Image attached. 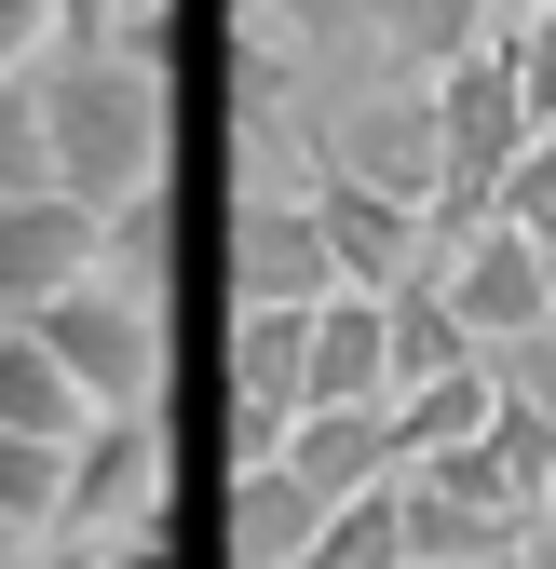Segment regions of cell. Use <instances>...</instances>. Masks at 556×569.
Listing matches in <instances>:
<instances>
[{"mask_svg": "<svg viewBox=\"0 0 556 569\" xmlns=\"http://www.w3.org/2000/svg\"><path fill=\"white\" fill-rule=\"evenodd\" d=\"M28 82H41V136H54V190L68 203L122 218V203L163 190V163H177V82L150 54L96 41V54H41Z\"/></svg>", "mask_w": 556, "mask_h": 569, "instance_id": "obj_1", "label": "cell"}, {"mask_svg": "<svg viewBox=\"0 0 556 569\" xmlns=\"http://www.w3.org/2000/svg\"><path fill=\"white\" fill-rule=\"evenodd\" d=\"M28 339L68 367V393H82L96 420H122V407L163 393V299H150V284H122V271H82L68 299H41Z\"/></svg>", "mask_w": 556, "mask_h": 569, "instance_id": "obj_2", "label": "cell"}, {"mask_svg": "<svg viewBox=\"0 0 556 569\" xmlns=\"http://www.w3.org/2000/svg\"><path fill=\"white\" fill-rule=\"evenodd\" d=\"M218 271H231V312H326L339 271H326V231L299 190H245L231 231H218Z\"/></svg>", "mask_w": 556, "mask_h": 569, "instance_id": "obj_3", "label": "cell"}, {"mask_svg": "<svg viewBox=\"0 0 556 569\" xmlns=\"http://www.w3.org/2000/svg\"><path fill=\"white\" fill-rule=\"evenodd\" d=\"M136 516H163V420L150 407H122V420H96L68 448V502H54L41 542H122Z\"/></svg>", "mask_w": 556, "mask_h": 569, "instance_id": "obj_4", "label": "cell"}, {"mask_svg": "<svg viewBox=\"0 0 556 569\" xmlns=\"http://www.w3.org/2000/svg\"><path fill=\"white\" fill-rule=\"evenodd\" d=\"M312 231H326V271L354 284V299H394L407 271H421V203H394V190H367V177H339L326 150H312Z\"/></svg>", "mask_w": 556, "mask_h": 569, "instance_id": "obj_5", "label": "cell"}, {"mask_svg": "<svg viewBox=\"0 0 556 569\" xmlns=\"http://www.w3.org/2000/svg\"><path fill=\"white\" fill-rule=\"evenodd\" d=\"M82 271H109V218H96V203H68V190L0 203V326H28V312L68 299Z\"/></svg>", "mask_w": 556, "mask_h": 569, "instance_id": "obj_6", "label": "cell"}, {"mask_svg": "<svg viewBox=\"0 0 556 569\" xmlns=\"http://www.w3.org/2000/svg\"><path fill=\"white\" fill-rule=\"evenodd\" d=\"M448 312H461V339H475V352H503V339L556 326V258H543V244H516V231L489 218V231L448 258Z\"/></svg>", "mask_w": 556, "mask_h": 569, "instance_id": "obj_7", "label": "cell"}, {"mask_svg": "<svg viewBox=\"0 0 556 569\" xmlns=\"http://www.w3.org/2000/svg\"><path fill=\"white\" fill-rule=\"evenodd\" d=\"M326 163L339 177H367V190H394V203H421L435 218V82H380L354 122L326 136Z\"/></svg>", "mask_w": 556, "mask_h": 569, "instance_id": "obj_8", "label": "cell"}, {"mask_svg": "<svg viewBox=\"0 0 556 569\" xmlns=\"http://www.w3.org/2000/svg\"><path fill=\"white\" fill-rule=\"evenodd\" d=\"M271 461H286V475L312 488L326 516H339V502H367V488H394V475H407V448H394V407H299V435L271 448Z\"/></svg>", "mask_w": 556, "mask_h": 569, "instance_id": "obj_9", "label": "cell"}, {"mask_svg": "<svg viewBox=\"0 0 556 569\" xmlns=\"http://www.w3.org/2000/svg\"><path fill=\"white\" fill-rule=\"evenodd\" d=\"M299 407H394V367H380V299H339L312 312V339H299Z\"/></svg>", "mask_w": 556, "mask_h": 569, "instance_id": "obj_10", "label": "cell"}, {"mask_svg": "<svg viewBox=\"0 0 556 569\" xmlns=\"http://www.w3.org/2000/svg\"><path fill=\"white\" fill-rule=\"evenodd\" d=\"M380 367H394V393H421V380L475 367V339H461V312H448V258H421V271L380 299Z\"/></svg>", "mask_w": 556, "mask_h": 569, "instance_id": "obj_11", "label": "cell"}, {"mask_svg": "<svg viewBox=\"0 0 556 569\" xmlns=\"http://www.w3.org/2000/svg\"><path fill=\"white\" fill-rule=\"evenodd\" d=\"M312 529H326V502H312L286 461H245L231 475V569H299Z\"/></svg>", "mask_w": 556, "mask_h": 569, "instance_id": "obj_12", "label": "cell"}, {"mask_svg": "<svg viewBox=\"0 0 556 569\" xmlns=\"http://www.w3.org/2000/svg\"><path fill=\"white\" fill-rule=\"evenodd\" d=\"M367 41L394 82H435V68H461L489 41V0H367Z\"/></svg>", "mask_w": 556, "mask_h": 569, "instance_id": "obj_13", "label": "cell"}, {"mask_svg": "<svg viewBox=\"0 0 556 569\" xmlns=\"http://www.w3.org/2000/svg\"><path fill=\"white\" fill-rule=\"evenodd\" d=\"M0 435H41V448H82L96 435V407L68 393V367H54L28 326H0Z\"/></svg>", "mask_w": 556, "mask_h": 569, "instance_id": "obj_14", "label": "cell"}, {"mask_svg": "<svg viewBox=\"0 0 556 569\" xmlns=\"http://www.w3.org/2000/svg\"><path fill=\"white\" fill-rule=\"evenodd\" d=\"M489 352H475V367H448V380H421V393H394V448L407 461H435V448H475L489 435Z\"/></svg>", "mask_w": 556, "mask_h": 569, "instance_id": "obj_15", "label": "cell"}, {"mask_svg": "<svg viewBox=\"0 0 556 569\" xmlns=\"http://www.w3.org/2000/svg\"><path fill=\"white\" fill-rule=\"evenodd\" d=\"M299 569H407V529H394V488H367V502H339L326 529H312V556Z\"/></svg>", "mask_w": 556, "mask_h": 569, "instance_id": "obj_16", "label": "cell"}, {"mask_svg": "<svg viewBox=\"0 0 556 569\" xmlns=\"http://www.w3.org/2000/svg\"><path fill=\"white\" fill-rule=\"evenodd\" d=\"M28 190H54V136H41V82L14 68L0 82V203H28Z\"/></svg>", "mask_w": 556, "mask_h": 569, "instance_id": "obj_17", "label": "cell"}, {"mask_svg": "<svg viewBox=\"0 0 556 569\" xmlns=\"http://www.w3.org/2000/svg\"><path fill=\"white\" fill-rule=\"evenodd\" d=\"M54 502H68V448H41V435H0V516L41 542V529H54Z\"/></svg>", "mask_w": 556, "mask_h": 569, "instance_id": "obj_18", "label": "cell"}, {"mask_svg": "<svg viewBox=\"0 0 556 569\" xmlns=\"http://www.w3.org/2000/svg\"><path fill=\"white\" fill-rule=\"evenodd\" d=\"M489 218H503L516 244H543V258H556V136H529V150H516V177H503Z\"/></svg>", "mask_w": 556, "mask_h": 569, "instance_id": "obj_19", "label": "cell"}, {"mask_svg": "<svg viewBox=\"0 0 556 569\" xmlns=\"http://www.w3.org/2000/svg\"><path fill=\"white\" fill-rule=\"evenodd\" d=\"M503 68H516L529 136H556V14H503Z\"/></svg>", "mask_w": 556, "mask_h": 569, "instance_id": "obj_20", "label": "cell"}, {"mask_svg": "<svg viewBox=\"0 0 556 569\" xmlns=\"http://www.w3.org/2000/svg\"><path fill=\"white\" fill-rule=\"evenodd\" d=\"M489 393H503V407H529V420H556V326H529V339H503V352H489Z\"/></svg>", "mask_w": 556, "mask_h": 569, "instance_id": "obj_21", "label": "cell"}, {"mask_svg": "<svg viewBox=\"0 0 556 569\" xmlns=\"http://www.w3.org/2000/svg\"><path fill=\"white\" fill-rule=\"evenodd\" d=\"M258 28H271V41H354L367 0H258Z\"/></svg>", "mask_w": 556, "mask_h": 569, "instance_id": "obj_22", "label": "cell"}, {"mask_svg": "<svg viewBox=\"0 0 556 569\" xmlns=\"http://www.w3.org/2000/svg\"><path fill=\"white\" fill-rule=\"evenodd\" d=\"M41 41H54V0H0V82L41 68Z\"/></svg>", "mask_w": 556, "mask_h": 569, "instance_id": "obj_23", "label": "cell"}, {"mask_svg": "<svg viewBox=\"0 0 556 569\" xmlns=\"http://www.w3.org/2000/svg\"><path fill=\"white\" fill-rule=\"evenodd\" d=\"M96 569H177V542H163V516H136L122 542H96Z\"/></svg>", "mask_w": 556, "mask_h": 569, "instance_id": "obj_24", "label": "cell"}, {"mask_svg": "<svg viewBox=\"0 0 556 569\" xmlns=\"http://www.w3.org/2000/svg\"><path fill=\"white\" fill-rule=\"evenodd\" d=\"M109 41V0H54V54H96Z\"/></svg>", "mask_w": 556, "mask_h": 569, "instance_id": "obj_25", "label": "cell"}, {"mask_svg": "<svg viewBox=\"0 0 556 569\" xmlns=\"http://www.w3.org/2000/svg\"><path fill=\"white\" fill-rule=\"evenodd\" d=\"M28 556H41V542H28V529H14V516H0V569H28Z\"/></svg>", "mask_w": 556, "mask_h": 569, "instance_id": "obj_26", "label": "cell"}, {"mask_svg": "<svg viewBox=\"0 0 556 569\" xmlns=\"http://www.w3.org/2000/svg\"><path fill=\"white\" fill-rule=\"evenodd\" d=\"M516 569H556V529H529V542H516Z\"/></svg>", "mask_w": 556, "mask_h": 569, "instance_id": "obj_27", "label": "cell"}, {"mask_svg": "<svg viewBox=\"0 0 556 569\" xmlns=\"http://www.w3.org/2000/svg\"><path fill=\"white\" fill-rule=\"evenodd\" d=\"M516 14H556V0H516Z\"/></svg>", "mask_w": 556, "mask_h": 569, "instance_id": "obj_28", "label": "cell"}, {"mask_svg": "<svg viewBox=\"0 0 556 569\" xmlns=\"http://www.w3.org/2000/svg\"><path fill=\"white\" fill-rule=\"evenodd\" d=\"M543 529H556V502H543Z\"/></svg>", "mask_w": 556, "mask_h": 569, "instance_id": "obj_29", "label": "cell"}, {"mask_svg": "<svg viewBox=\"0 0 556 569\" xmlns=\"http://www.w3.org/2000/svg\"><path fill=\"white\" fill-rule=\"evenodd\" d=\"M503 569H516V556H503Z\"/></svg>", "mask_w": 556, "mask_h": 569, "instance_id": "obj_30", "label": "cell"}]
</instances>
